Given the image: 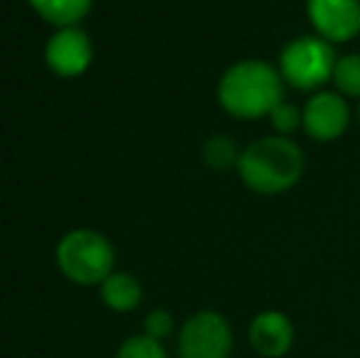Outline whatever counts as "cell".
<instances>
[{"mask_svg": "<svg viewBox=\"0 0 360 358\" xmlns=\"http://www.w3.org/2000/svg\"><path fill=\"white\" fill-rule=\"evenodd\" d=\"M358 118H360V108H358Z\"/></svg>", "mask_w": 360, "mask_h": 358, "instance_id": "e0dca14e", "label": "cell"}, {"mask_svg": "<svg viewBox=\"0 0 360 358\" xmlns=\"http://www.w3.org/2000/svg\"><path fill=\"white\" fill-rule=\"evenodd\" d=\"M233 334L228 321L216 312H199L184 324L179 336L181 358H228Z\"/></svg>", "mask_w": 360, "mask_h": 358, "instance_id": "5b68a950", "label": "cell"}, {"mask_svg": "<svg viewBox=\"0 0 360 358\" xmlns=\"http://www.w3.org/2000/svg\"><path fill=\"white\" fill-rule=\"evenodd\" d=\"M118 358H167L165 349L152 336H133L118 351Z\"/></svg>", "mask_w": 360, "mask_h": 358, "instance_id": "5bb4252c", "label": "cell"}, {"mask_svg": "<svg viewBox=\"0 0 360 358\" xmlns=\"http://www.w3.org/2000/svg\"><path fill=\"white\" fill-rule=\"evenodd\" d=\"M238 172L257 194H282L292 189L304 172L302 148L285 135L262 138L240 153Z\"/></svg>", "mask_w": 360, "mask_h": 358, "instance_id": "7a4b0ae2", "label": "cell"}, {"mask_svg": "<svg viewBox=\"0 0 360 358\" xmlns=\"http://www.w3.org/2000/svg\"><path fill=\"white\" fill-rule=\"evenodd\" d=\"M204 160L209 167L214 170H226L231 165H238L240 153H238L236 143L226 135H211L204 143Z\"/></svg>", "mask_w": 360, "mask_h": 358, "instance_id": "7c38bea8", "label": "cell"}, {"mask_svg": "<svg viewBox=\"0 0 360 358\" xmlns=\"http://www.w3.org/2000/svg\"><path fill=\"white\" fill-rule=\"evenodd\" d=\"M302 113L304 128L319 143H331V140L341 138L348 128V120H351V110H348L343 96L331 94V91L311 96Z\"/></svg>", "mask_w": 360, "mask_h": 358, "instance_id": "ba28073f", "label": "cell"}, {"mask_svg": "<svg viewBox=\"0 0 360 358\" xmlns=\"http://www.w3.org/2000/svg\"><path fill=\"white\" fill-rule=\"evenodd\" d=\"M103 302L115 312H130L143 300V287L128 272H110L101 287Z\"/></svg>", "mask_w": 360, "mask_h": 358, "instance_id": "8fae6325", "label": "cell"}, {"mask_svg": "<svg viewBox=\"0 0 360 358\" xmlns=\"http://www.w3.org/2000/svg\"><path fill=\"white\" fill-rule=\"evenodd\" d=\"M172 326H174V319H172L169 312L165 309H155L147 314L145 319V329H147V336H152V339H165V336H169Z\"/></svg>", "mask_w": 360, "mask_h": 358, "instance_id": "2e32d148", "label": "cell"}, {"mask_svg": "<svg viewBox=\"0 0 360 358\" xmlns=\"http://www.w3.org/2000/svg\"><path fill=\"white\" fill-rule=\"evenodd\" d=\"M307 13L326 42H348L360 32V0H307Z\"/></svg>", "mask_w": 360, "mask_h": 358, "instance_id": "52a82bcc", "label": "cell"}, {"mask_svg": "<svg viewBox=\"0 0 360 358\" xmlns=\"http://www.w3.org/2000/svg\"><path fill=\"white\" fill-rule=\"evenodd\" d=\"M57 263L69 280L79 285H96L113 272L115 253L108 238L98 231L76 229L59 241Z\"/></svg>", "mask_w": 360, "mask_h": 358, "instance_id": "3957f363", "label": "cell"}, {"mask_svg": "<svg viewBox=\"0 0 360 358\" xmlns=\"http://www.w3.org/2000/svg\"><path fill=\"white\" fill-rule=\"evenodd\" d=\"M333 84L343 96L360 98V54H346L336 62Z\"/></svg>", "mask_w": 360, "mask_h": 358, "instance_id": "4fadbf2b", "label": "cell"}, {"mask_svg": "<svg viewBox=\"0 0 360 358\" xmlns=\"http://www.w3.org/2000/svg\"><path fill=\"white\" fill-rule=\"evenodd\" d=\"M44 62L57 77H81L94 62L89 34L79 27H59L44 47Z\"/></svg>", "mask_w": 360, "mask_h": 358, "instance_id": "8992f818", "label": "cell"}, {"mask_svg": "<svg viewBox=\"0 0 360 358\" xmlns=\"http://www.w3.org/2000/svg\"><path fill=\"white\" fill-rule=\"evenodd\" d=\"M32 10L57 27H76L91 13L94 0H27Z\"/></svg>", "mask_w": 360, "mask_h": 358, "instance_id": "30bf717a", "label": "cell"}, {"mask_svg": "<svg viewBox=\"0 0 360 358\" xmlns=\"http://www.w3.org/2000/svg\"><path fill=\"white\" fill-rule=\"evenodd\" d=\"M270 120H272V128L287 138V135H292L299 125H304V113L297 108V106L282 101V103L275 106V110L270 113Z\"/></svg>", "mask_w": 360, "mask_h": 358, "instance_id": "9a60e30c", "label": "cell"}, {"mask_svg": "<svg viewBox=\"0 0 360 358\" xmlns=\"http://www.w3.org/2000/svg\"><path fill=\"white\" fill-rule=\"evenodd\" d=\"M218 101L233 118L255 120L270 115L282 103V74L257 59L238 62L223 74Z\"/></svg>", "mask_w": 360, "mask_h": 358, "instance_id": "6da1fadb", "label": "cell"}, {"mask_svg": "<svg viewBox=\"0 0 360 358\" xmlns=\"http://www.w3.org/2000/svg\"><path fill=\"white\" fill-rule=\"evenodd\" d=\"M294 326L282 312H262L252 319L250 344L265 358H280L292 349Z\"/></svg>", "mask_w": 360, "mask_h": 358, "instance_id": "9c48e42d", "label": "cell"}, {"mask_svg": "<svg viewBox=\"0 0 360 358\" xmlns=\"http://www.w3.org/2000/svg\"><path fill=\"white\" fill-rule=\"evenodd\" d=\"M336 62L338 57L331 42L323 37H297L282 52L280 74L289 87L311 91L333 79Z\"/></svg>", "mask_w": 360, "mask_h": 358, "instance_id": "277c9868", "label": "cell"}]
</instances>
